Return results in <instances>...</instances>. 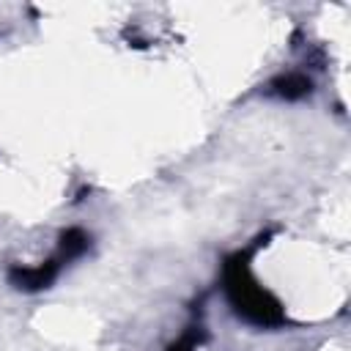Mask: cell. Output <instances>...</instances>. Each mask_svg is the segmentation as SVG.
<instances>
[{
    "mask_svg": "<svg viewBox=\"0 0 351 351\" xmlns=\"http://www.w3.org/2000/svg\"><path fill=\"white\" fill-rule=\"evenodd\" d=\"M269 241V233L255 239L252 247L247 250H239L233 252L230 258H225V274H222V282H225V296L230 302V307L250 324L255 326H282L288 318H285V310L282 304L263 288L255 282V277L250 274V258L252 252Z\"/></svg>",
    "mask_w": 351,
    "mask_h": 351,
    "instance_id": "6da1fadb",
    "label": "cell"
},
{
    "mask_svg": "<svg viewBox=\"0 0 351 351\" xmlns=\"http://www.w3.org/2000/svg\"><path fill=\"white\" fill-rule=\"evenodd\" d=\"M90 244V236L80 228H69L60 233V258L58 261H71V258H80Z\"/></svg>",
    "mask_w": 351,
    "mask_h": 351,
    "instance_id": "277c9868",
    "label": "cell"
},
{
    "mask_svg": "<svg viewBox=\"0 0 351 351\" xmlns=\"http://www.w3.org/2000/svg\"><path fill=\"white\" fill-rule=\"evenodd\" d=\"M197 340H200V335L192 329V332H186L184 337H178L176 343H170L167 351H195V348H197Z\"/></svg>",
    "mask_w": 351,
    "mask_h": 351,
    "instance_id": "5b68a950",
    "label": "cell"
},
{
    "mask_svg": "<svg viewBox=\"0 0 351 351\" xmlns=\"http://www.w3.org/2000/svg\"><path fill=\"white\" fill-rule=\"evenodd\" d=\"M58 269H60V261H47V263H38L33 269L27 266H11L8 269V282L19 291H41V288H49L52 280L58 277Z\"/></svg>",
    "mask_w": 351,
    "mask_h": 351,
    "instance_id": "7a4b0ae2",
    "label": "cell"
},
{
    "mask_svg": "<svg viewBox=\"0 0 351 351\" xmlns=\"http://www.w3.org/2000/svg\"><path fill=\"white\" fill-rule=\"evenodd\" d=\"M271 93L280 96V99H302L313 90V80L307 74H299V71H288V74H280L271 80Z\"/></svg>",
    "mask_w": 351,
    "mask_h": 351,
    "instance_id": "3957f363",
    "label": "cell"
}]
</instances>
